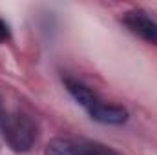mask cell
Instances as JSON below:
<instances>
[{
	"label": "cell",
	"mask_w": 157,
	"mask_h": 155,
	"mask_svg": "<svg viewBox=\"0 0 157 155\" xmlns=\"http://www.w3.org/2000/svg\"><path fill=\"white\" fill-rule=\"evenodd\" d=\"M62 82H64V88L68 89V93L73 97V100L80 108L86 110L90 119H93L101 124H110V126H121L128 120V110L126 108H122L119 104L106 102L91 88H88L84 82H80L78 78L64 77Z\"/></svg>",
	"instance_id": "cell-1"
},
{
	"label": "cell",
	"mask_w": 157,
	"mask_h": 155,
	"mask_svg": "<svg viewBox=\"0 0 157 155\" xmlns=\"http://www.w3.org/2000/svg\"><path fill=\"white\" fill-rule=\"evenodd\" d=\"M2 137L9 150L15 153H28L39 141V124L31 115L24 112H13L4 115L2 122Z\"/></svg>",
	"instance_id": "cell-2"
},
{
	"label": "cell",
	"mask_w": 157,
	"mask_h": 155,
	"mask_svg": "<svg viewBox=\"0 0 157 155\" xmlns=\"http://www.w3.org/2000/svg\"><path fill=\"white\" fill-rule=\"evenodd\" d=\"M46 155H121L119 152L101 142L73 139V137H55L48 142Z\"/></svg>",
	"instance_id": "cell-3"
},
{
	"label": "cell",
	"mask_w": 157,
	"mask_h": 155,
	"mask_svg": "<svg viewBox=\"0 0 157 155\" xmlns=\"http://www.w3.org/2000/svg\"><path fill=\"white\" fill-rule=\"evenodd\" d=\"M122 24L135 37L157 46V20L154 17H150V13H146L144 9L135 7V9L126 11L122 15Z\"/></svg>",
	"instance_id": "cell-4"
},
{
	"label": "cell",
	"mask_w": 157,
	"mask_h": 155,
	"mask_svg": "<svg viewBox=\"0 0 157 155\" xmlns=\"http://www.w3.org/2000/svg\"><path fill=\"white\" fill-rule=\"evenodd\" d=\"M9 39H11V29H9V24H7L4 18H0V44L7 42Z\"/></svg>",
	"instance_id": "cell-5"
},
{
	"label": "cell",
	"mask_w": 157,
	"mask_h": 155,
	"mask_svg": "<svg viewBox=\"0 0 157 155\" xmlns=\"http://www.w3.org/2000/svg\"><path fill=\"white\" fill-rule=\"evenodd\" d=\"M2 119H4V113H2V102H0V122H2Z\"/></svg>",
	"instance_id": "cell-6"
}]
</instances>
